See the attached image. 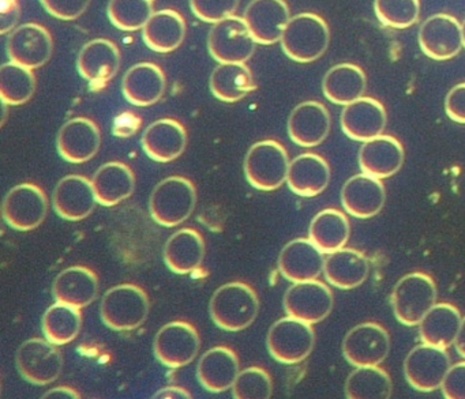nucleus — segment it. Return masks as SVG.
Segmentation results:
<instances>
[{
    "instance_id": "f257e3e1",
    "label": "nucleus",
    "mask_w": 465,
    "mask_h": 399,
    "mask_svg": "<svg viewBox=\"0 0 465 399\" xmlns=\"http://www.w3.org/2000/svg\"><path fill=\"white\" fill-rule=\"evenodd\" d=\"M260 298L244 282H228L212 296L209 315L217 327L230 333L246 330L257 319Z\"/></svg>"
},
{
    "instance_id": "f03ea898",
    "label": "nucleus",
    "mask_w": 465,
    "mask_h": 399,
    "mask_svg": "<svg viewBox=\"0 0 465 399\" xmlns=\"http://www.w3.org/2000/svg\"><path fill=\"white\" fill-rule=\"evenodd\" d=\"M329 43L331 31L326 21L312 13H301L291 17L280 44L291 61L312 63L323 56Z\"/></svg>"
},
{
    "instance_id": "7ed1b4c3",
    "label": "nucleus",
    "mask_w": 465,
    "mask_h": 399,
    "mask_svg": "<svg viewBox=\"0 0 465 399\" xmlns=\"http://www.w3.org/2000/svg\"><path fill=\"white\" fill-rule=\"evenodd\" d=\"M195 206L197 190L193 181L183 176H170L152 191L149 213L156 224L175 228L192 217Z\"/></svg>"
},
{
    "instance_id": "20e7f679",
    "label": "nucleus",
    "mask_w": 465,
    "mask_h": 399,
    "mask_svg": "<svg viewBox=\"0 0 465 399\" xmlns=\"http://www.w3.org/2000/svg\"><path fill=\"white\" fill-rule=\"evenodd\" d=\"M151 311L148 295L133 284L116 285L103 296L100 316L114 331H134L148 319Z\"/></svg>"
},
{
    "instance_id": "39448f33",
    "label": "nucleus",
    "mask_w": 465,
    "mask_h": 399,
    "mask_svg": "<svg viewBox=\"0 0 465 399\" xmlns=\"http://www.w3.org/2000/svg\"><path fill=\"white\" fill-rule=\"evenodd\" d=\"M290 164V157L282 143L273 140L260 141L247 151L244 176L255 190L274 191L287 183Z\"/></svg>"
},
{
    "instance_id": "423d86ee",
    "label": "nucleus",
    "mask_w": 465,
    "mask_h": 399,
    "mask_svg": "<svg viewBox=\"0 0 465 399\" xmlns=\"http://www.w3.org/2000/svg\"><path fill=\"white\" fill-rule=\"evenodd\" d=\"M437 285L424 273H410L399 279L391 296L394 316L401 325L419 326L437 304Z\"/></svg>"
},
{
    "instance_id": "0eeeda50",
    "label": "nucleus",
    "mask_w": 465,
    "mask_h": 399,
    "mask_svg": "<svg viewBox=\"0 0 465 399\" xmlns=\"http://www.w3.org/2000/svg\"><path fill=\"white\" fill-rule=\"evenodd\" d=\"M310 323L296 317H282L269 328L266 347L277 363H302L312 355L315 345V333Z\"/></svg>"
},
{
    "instance_id": "6e6552de",
    "label": "nucleus",
    "mask_w": 465,
    "mask_h": 399,
    "mask_svg": "<svg viewBox=\"0 0 465 399\" xmlns=\"http://www.w3.org/2000/svg\"><path fill=\"white\" fill-rule=\"evenodd\" d=\"M15 365L24 380L35 385L56 382L64 371V355L47 338H32L18 347Z\"/></svg>"
},
{
    "instance_id": "1a4fd4ad",
    "label": "nucleus",
    "mask_w": 465,
    "mask_h": 399,
    "mask_svg": "<svg viewBox=\"0 0 465 399\" xmlns=\"http://www.w3.org/2000/svg\"><path fill=\"white\" fill-rule=\"evenodd\" d=\"M257 42L243 18H225L213 24L208 36V51L219 63H246L254 55Z\"/></svg>"
},
{
    "instance_id": "9d476101",
    "label": "nucleus",
    "mask_w": 465,
    "mask_h": 399,
    "mask_svg": "<svg viewBox=\"0 0 465 399\" xmlns=\"http://www.w3.org/2000/svg\"><path fill=\"white\" fill-rule=\"evenodd\" d=\"M200 349L201 338L197 328L182 320L167 323L154 336V357L167 368L189 365L197 358Z\"/></svg>"
},
{
    "instance_id": "9b49d317",
    "label": "nucleus",
    "mask_w": 465,
    "mask_h": 399,
    "mask_svg": "<svg viewBox=\"0 0 465 399\" xmlns=\"http://www.w3.org/2000/svg\"><path fill=\"white\" fill-rule=\"evenodd\" d=\"M48 213L45 192L36 184L23 183L13 187L4 200L5 222L18 232L36 229L45 222Z\"/></svg>"
},
{
    "instance_id": "f8f14e48",
    "label": "nucleus",
    "mask_w": 465,
    "mask_h": 399,
    "mask_svg": "<svg viewBox=\"0 0 465 399\" xmlns=\"http://www.w3.org/2000/svg\"><path fill=\"white\" fill-rule=\"evenodd\" d=\"M450 366V355L445 347L423 342L410 350L405 357V379L415 390L431 393L440 388Z\"/></svg>"
},
{
    "instance_id": "ddd939ff",
    "label": "nucleus",
    "mask_w": 465,
    "mask_h": 399,
    "mask_svg": "<svg viewBox=\"0 0 465 399\" xmlns=\"http://www.w3.org/2000/svg\"><path fill=\"white\" fill-rule=\"evenodd\" d=\"M285 314L315 325L331 315L334 306L333 293L328 285L312 281L293 282L282 298Z\"/></svg>"
},
{
    "instance_id": "4468645a",
    "label": "nucleus",
    "mask_w": 465,
    "mask_h": 399,
    "mask_svg": "<svg viewBox=\"0 0 465 399\" xmlns=\"http://www.w3.org/2000/svg\"><path fill=\"white\" fill-rule=\"evenodd\" d=\"M391 352V336L378 323H361L348 331L342 355L353 366L380 365Z\"/></svg>"
},
{
    "instance_id": "2eb2a0df",
    "label": "nucleus",
    "mask_w": 465,
    "mask_h": 399,
    "mask_svg": "<svg viewBox=\"0 0 465 399\" xmlns=\"http://www.w3.org/2000/svg\"><path fill=\"white\" fill-rule=\"evenodd\" d=\"M121 62V51L115 43L94 39L80 51L77 70L92 91H103L118 74Z\"/></svg>"
},
{
    "instance_id": "dca6fc26",
    "label": "nucleus",
    "mask_w": 465,
    "mask_h": 399,
    "mask_svg": "<svg viewBox=\"0 0 465 399\" xmlns=\"http://www.w3.org/2000/svg\"><path fill=\"white\" fill-rule=\"evenodd\" d=\"M419 45L421 53L434 61L454 58L464 47L461 24L453 15H431L419 29Z\"/></svg>"
},
{
    "instance_id": "f3484780",
    "label": "nucleus",
    "mask_w": 465,
    "mask_h": 399,
    "mask_svg": "<svg viewBox=\"0 0 465 399\" xmlns=\"http://www.w3.org/2000/svg\"><path fill=\"white\" fill-rule=\"evenodd\" d=\"M10 61L36 70L50 62L54 40L48 29L39 24H24L10 34L6 44Z\"/></svg>"
},
{
    "instance_id": "a211bd4d",
    "label": "nucleus",
    "mask_w": 465,
    "mask_h": 399,
    "mask_svg": "<svg viewBox=\"0 0 465 399\" xmlns=\"http://www.w3.org/2000/svg\"><path fill=\"white\" fill-rule=\"evenodd\" d=\"M102 146L99 126L88 118H73L62 126L56 137L59 156L70 164L91 161Z\"/></svg>"
},
{
    "instance_id": "6ab92c4d",
    "label": "nucleus",
    "mask_w": 465,
    "mask_h": 399,
    "mask_svg": "<svg viewBox=\"0 0 465 399\" xmlns=\"http://www.w3.org/2000/svg\"><path fill=\"white\" fill-rule=\"evenodd\" d=\"M243 20L257 44H277L290 23V7L285 0H252L244 10Z\"/></svg>"
},
{
    "instance_id": "aec40b11",
    "label": "nucleus",
    "mask_w": 465,
    "mask_h": 399,
    "mask_svg": "<svg viewBox=\"0 0 465 399\" xmlns=\"http://www.w3.org/2000/svg\"><path fill=\"white\" fill-rule=\"evenodd\" d=\"M94 184L85 176L69 175L61 179L53 194L55 213L66 221L88 219L97 206Z\"/></svg>"
},
{
    "instance_id": "412c9836",
    "label": "nucleus",
    "mask_w": 465,
    "mask_h": 399,
    "mask_svg": "<svg viewBox=\"0 0 465 399\" xmlns=\"http://www.w3.org/2000/svg\"><path fill=\"white\" fill-rule=\"evenodd\" d=\"M341 129L356 142H367L382 135L388 123L385 107L372 97H361L342 110Z\"/></svg>"
},
{
    "instance_id": "4be33fe9",
    "label": "nucleus",
    "mask_w": 465,
    "mask_h": 399,
    "mask_svg": "<svg viewBox=\"0 0 465 399\" xmlns=\"http://www.w3.org/2000/svg\"><path fill=\"white\" fill-rule=\"evenodd\" d=\"M186 129L175 119L164 118L146 127L141 146L149 159L162 164L175 161L187 148Z\"/></svg>"
},
{
    "instance_id": "5701e85b",
    "label": "nucleus",
    "mask_w": 465,
    "mask_h": 399,
    "mask_svg": "<svg viewBox=\"0 0 465 399\" xmlns=\"http://www.w3.org/2000/svg\"><path fill=\"white\" fill-rule=\"evenodd\" d=\"M331 119L328 108L318 102L296 105L288 118V135L302 148H315L328 138Z\"/></svg>"
},
{
    "instance_id": "b1692460",
    "label": "nucleus",
    "mask_w": 465,
    "mask_h": 399,
    "mask_svg": "<svg viewBox=\"0 0 465 399\" xmlns=\"http://www.w3.org/2000/svg\"><path fill=\"white\" fill-rule=\"evenodd\" d=\"M386 202V191L381 179L359 173L345 181L341 190V203L348 214L367 219L377 216Z\"/></svg>"
},
{
    "instance_id": "393cba45",
    "label": "nucleus",
    "mask_w": 465,
    "mask_h": 399,
    "mask_svg": "<svg viewBox=\"0 0 465 399\" xmlns=\"http://www.w3.org/2000/svg\"><path fill=\"white\" fill-rule=\"evenodd\" d=\"M323 252L310 238H295L280 252L279 270L288 281L317 279L325 268Z\"/></svg>"
},
{
    "instance_id": "a878e982",
    "label": "nucleus",
    "mask_w": 465,
    "mask_h": 399,
    "mask_svg": "<svg viewBox=\"0 0 465 399\" xmlns=\"http://www.w3.org/2000/svg\"><path fill=\"white\" fill-rule=\"evenodd\" d=\"M241 372L238 355L227 346H214L201 355L197 379L209 393L220 394L232 388Z\"/></svg>"
},
{
    "instance_id": "bb28decb",
    "label": "nucleus",
    "mask_w": 465,
    "mask_h": 399,
    "mask_svg": "<svg viewBox=\"0 0 465 399\" xmlns=\"http://www.w3.org/2000/svg\"><path fill=\"white\" fill-rule=\"evenodd\" d=\"M167 78L157 64L143 62L127 70L122 81V93L135 107H151L164 97Z\"/></svg>"
},
{
    "instance_id": "cd10ccee",
    "label": "nucleus",
    "mask_w": 465,
    "mask_h": 399,
    "mask_svg": "<svg viewBox=\"0 0 465 399\" xmlns=\"http://www.w3.org/2000/svg\"><path fill=\"white\" fill-rule=\"evenodd\" d=\"M361 172L377 179L396 175L404 164V148L400 141L391 135H380L367 141L359 151Z\"/></svg>"
},
{
    "instance_id": "c85d7f7f",
    "label": "nucleus",
    "mask_w": 465,
    "mask_h": 399,
    "mask_svg": "<svg viewBox=\"0 0 465 399\" xmlns=\"http://www.w3.org/2000/svg\"><path fill=\"white\" fill-rule=\"evenodd\" d=\"M205 254V240L201 233L192 228H183L170 236L163 257L173 273L186 276L201 268Z\"/></svg>"
},
{
    "instance_id": "c756f323",
    "label": "nucleus",
    "mask_w": 465,
    "mask_h": 399,
    "mask_svg": "<svg viewBox=\"0 0 465 399\" xmlns=\"http://www.w3.org/2000/svg\"><path fill=\"white\" fill-rule=\"evenodd\" d=\"M99 289V278L94 270L85 266H72L56 276L53 296L59 303L83 309L96 301Z\"/></svg>"
},
{
    "instance_id": "7c9ffc66",
    "label": "nucleus",
    "mask_w": 465,
    "mask_h": 399,
    "mask_svg": "<svg viewBox=\"0 0 465 399\" xmlns=\"http://www.w3.org/2000/svg\"><path fill=\"white\" fill-rule=\"evenodd\" d=\"M331 183V167L315 153H303L291 161L287 184L293 194L312 198L325 191Z\"/></svg>"
},
{
    "instance_id": "2f4dec72",
    "label": "nucleus",
    "mask_w": 465,
    "mask_h": 399,
    "mask_svg": "<svg viewBox=\"0 0 465 399\" xmlns=\"http://www.w3.org/2000/svg\"><path fill=\"white\" fill-rule=\"evenodd\" d=\"M92 184L99 205L113 208L134 194L135 175L129 165L111 161L94 172Z\"/></svg>"
},
{
    "instance_id": "473e14b6",
    "label": "nucleus",
    "mask_w": 465,
    "mask_h": 399,
    "mask_svg": "<svg viewBox=\"0 0 465 399\" xmlns=\"http://www.w3.org/2000/svg\"><path fill=\"white\" fill-rule=\"evenodd\" d=\"M186 21L176 10L154 12L143 29V40L149 50L157 54H170L183 44L186 37Z\"/></svg>"
},
{
    "instance_id": "72a5a7b5",
    "label": "nucleus",
    "mask_w": 465,
    "mask_h": 399,
    "mask_svg": "<svg viewBox=\"0 0 465 399\" xmlns=\"http://www.w3.org/2000/svg\"><path fill=\"white\" fill-rule=\"evenodd\" d=\"M369 273V259L361 251L345 247L329 254L323 268L326 281L344 290L363 285Z\"/></svg>"
},
{
    "instance_id": "f704fd0d",
    "label": "nucleus",
    "mask_w": 465,
    "mask_h": 399,
    "mask_svg": "<svg viewBox=\"0 0 465 399\" xmlns=\"http://www.w3.org/2000/svg\"><path fill=\"white\" fill-rule=\"evenodd\" d=\"M367 78L361 67L340 63L331 67L322 81L323 96L337 105H348L366 93Z\"/></svg>"
},
{
    "instance_id": "c9c22d12",
    "label": "nucleus",
    "mask_w": 465,
    "mask_h": 399,
    "mask_svg": "<svg viewBox=\"0 0 465 399\" xmlns=\"http://www.w3.org/2000/svg\"><path fill=\"white\" fill-rule=\"evenodd\" d=\"M461 322V314L453 304L438 303L419 323V334L424 344L448 349L454 345Z\"/></svg>"
},
{
    "instance_id": "e433bc0d",
    "label": "nucleus",
    "mask_w": 465,
    "mask_h": 399,
    "mask_svg": "<svg viewBox=\"0 0 465 399\" xmlns=\"http://www.w3.org/2000/svg\"><path fill=\"white\" fill-rule=\"evenodd\" d=\"M211 92L223 102H238L257 89L246 63H220L209 80Z\"/></svg>"
},
{
    "instance_id": "4c0bfd02",
    "label": "nucleus",
    "mask_w": 465,
    "mask_h": 399,
    "mask_svg": "<svg viewBox=\"0 0 465 399\" xmlns=\"http://www.w3.org/2000/svg\"><path fill=\"white\" fill-rule=\"evenodd\" d=\"M351 235V225L344 213L336 209H325L312 219L309 238L323 252L331 254L344 248Z\"/></svg>"
},
{
    "instance_id": "58836bf2",
    "label": "nucleus",
    "mask_w": 465,
    "mask_h": 399,
    "mask_svg": "<svg viewBox=\"0 0 465 399\" xmlns=\"http://www.w3.org/2000/svg\"><path fill=\"white\" fill-rule=\"evenodd\" d=\"M83 314L77 307L56 301L43 315L42 330L48 341L56 346L70 344L80 336Z\"/></svg>"
},
{
    "instance_id": "ea45409f",
    "label": "nucleus",
    "mask_w": 465,
    "mask_h": 399,
    "mask_svg": "<svg viewBox=\"0 0 465 399\" xmlns=\"http://www.w3.org/2000/svg\"><path fill=\"white\" fill-rule=\"evenodd\" d=\"M393 384L385 369L378 365L356 366L345 382L348 399H388Z\"/></svg>"
},
{
    "instance_id": "a19ab883",
    "label": "nucleus",
    "mask_w": 465,
    "mask_h": 399,
    "mask_svg": "<svg viewBox=\"0 0 465 399\" xmlns=\"http://www.w3.org/2000/svg\"><path fill=\"white\" fill-rule=\"evenodd\" d=\"M36 92L34 70L10 61L0 67V97L10 107L25 104Z\"/></svg>"
},
{
    "instance_id": "79ce46f5",
    "label": "nucleus",
    "mask_w": 465,
    "mask_h": 399,
    "mask_svg": "<svg viewBox=\"0 0 465 399\" xmlns=\"http://www.w3.org/2000/svg\"><path fill=\"white\" fill-rule=\"evenodd\" d=\"M107 15L119 31L137 32L154 15V0H110Z\"/></svg>"
},
{
    "instance_id": "37998d69",
    "label": "nucleus",
    "mask_w": 465,
    "mask_h": 399,
    "mask_svg": "<svg viewBox=\"0 0 465 399\" xmlns=\"http://www.w3.org/2000/svg\"><path fill=\"white\" fill-rule=\"evenodd\" d=\"M375 17L386 28L401 29L418 24L420 17L419 0H375Z\"/></svg>"
},
{
    "instance_id": "c03bdc74",
    "label": "nucleus",
    "mask_w": 465,
    "mask_h": 399,
    "mask_svg": "<svg viewBox=\"0 0 465 399\" xmlns=\"http://www.w3.org/2000/svg\"><path fill=\"white\" fill-rule=\"evenodd\" d=\"M231 390L235 399H269L273 394V380L265 369L249 366L239 372Z\"/></svg>"
},
{
    "instance_id": "a18cd8bd",
    "label": "nucleus",
    "mask_w": 465,
    "mask_h": 399,
    "mask_svg": "<svg viewBox=\"0 0 465 399\" xmlns=\"http://www.w3.org/2000/svg\"><path fill=\"white\" fill-rule=\"evenodd\" d=\"M241 0H190V7L198 20L217 24L235 15Z\"/></svg>"
},
{
    "instance_id": "49530a36",
    "label": "nucleus",
    "mask_w": 465,
    "mask_h": 399,
    "mask_svg": "<svg viewBox=\"0 0 465 399\" xmlns=\"http://www.w3.org/2000/svg\"><path fill=\"white\" fill-rule=\"evenodd\" d=\"M45 12L62 21H74L88 10L91 0H40Z\"/></svg>"
},
{
    "instance_id": "de8ad7c7",
    "label": "nucleus",
    "mask_w": 465,
    "mask_h": 399,
    "mask_svg": "<svg viewBox=\"0 0 465 399\" xmlns=\"http://www.w3.org/2000/svg\"><path fill=\"white\" fill-rule=\"evenodd\" d=\"M440 388L446 399H465V361L449 368Z\"/></svg>"
},
{
    "instance_id": "09e8293b",
    "label": "nucleus",
    "mask_w": 465,
    "mask_h": 399,
    "mask_svg": "<svg viewBox=\"0 0 465 399\" xmlns=\"http://www.w3.org/2000/svg\"><path fill=\"white\" fill-rule=\"evenodd\" d=\"M445 111L450 121L465 124V83L449 91L445 99Z\"/></svg>"
},
{
    "instance_id": "8fccbe9b",
    "label": "nucleus",
    "mask_w": 465,
    "mask_h": 399,
    "mask_svg": "<svg viewBox=\"0 0 465 399\" xmlns=\"http://www.w3.org/2000/svg\"><path fill=\"white\" fill-rule=\"evenodd\" d=\"M143 126L140 116L132 111H124L114 119L113 134L118 138H130L137 134Z\"/></svg>"
},
{
    "instance_id": "3c124183",
    "label": "nucleus",
    "mask_w": 465,
    "mask_h": 399,
    "mask_svg": "<svg viewBox=\"0 0 465 399\" xmlns=\"http://www.w3.org/2000/svg\"><path fill=\"white\" fill-rule=\"evenodd\" d=\"M21 17L18 0H0V34H12Z\"/></svg>"
},
{
    "instance_id": "603ef678",
    "label": "nucleus",
    "mask_w": 465,
    "mask_h": 399,
    "mask_svg": "<svg viewBox=\"0 0 465 399\" xmlns=\"http://www.w3.org/2000/svg\"><path fill=\"white\" fill-rule=\"evenodd\" d=\"M153 399H192V394L189 391L184 390L182 387H176V385H170V387L162 388V390L157 391L153 396Z\"/></svg>"
},
{
    "instance_id": "864d4df0",
    "label": "nucleus",
    "mask_w": 465,
    "mask_h": 399,
    "mask_svg": "<svg viewBox=\"0 0 465 399\" xmlns=\"http://www.w3.org/2000/svg\"><path fill=\"white\" fill-rule=\"evenodd\" d=\"M81 395L73 388L61 385V387L53 388L43 395V399H80Z\"/></svg>"
},
{
    "instance_id": "5fc2aeb1",
    "label": "nucleus",
    "mask_w": 465,
    "mask_h": 399,
    "mask_svg": "<svg viewBox=\"0 0 465 399\" xmlns=\"http://www.w3.org/2000/svg\"><path fill=\"white\" fill-rule=\"evenodd\" d=\"M454 347H456L457 353L465 360V317H462L459 334H457L456 341H454Z\"/></svg>"
},
{
    "instance_id": "6e6d98bb",
    "label": "nucleus",
    "mask_w": 465,
    "mask_h": 399,
    "mask_svg": "<svg viewBox=\"0 0 465 399\" xmlns=\"http://www.w3.org/2000/svg\"><path fill=\"white\" fill-rule=\"evenodd\" d=\"M462 28V43H464V48H465V21L464 24H461Z\"/></svg>"
}]
</instances>
